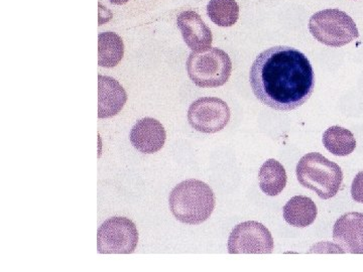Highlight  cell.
<instances>
[{"label": "cell", "mask_w": 363, "mask_h": 272, "mask_svg": "<svg viewBox=\"0 0 363 272\" xmlns=\"http://www.w3.org/2000/svg\"><path fill=\"white\" fill-rule=\"evenodd\" d=\"M250 80L255 97L279 111L302 106L315 89L314 71L309 59L286 45L260 52L250 69Z\"/></svg>", "instance_id": "cell-1"}, {"label": "cell", "mask_w": 363, "mask_h": 272, "mask_svg": "<svg viewBox=\"0 0 363 272\" xmlns=\"http://www.w3.org/2000/svg\"><path fill=\"white\" fill-rule=\"evenodd\" d=\"M169 209L177 220L188 225H199L213 213L216 199L204 181H182L169 194Z\"/></svg>", "instance_id": "cell-2"}, {"label": "cell", "mask_w": 363, "mask_h": 272, "mask_svg": "<svg viewBox=\"0 0 363 272\" xmlns=\"http://www.w3.org/2000/svg\"><path fill=\"white\" fill-rule=\"evenodd\" d=\"M297 178L304 188L314 191L323 200L335 197L343 181L342 169L318 152L306 154L298 162Z\"/></svg>", "instance_id": "cell-3"}, {"label": "cell", "mask_w": 363, "mask_h": 272, "mask_svg": "<svg viewBox=\"0 0 363 272\" xmlns=\"http://www.w3.org/2000/svg\"><path fill=\"white\" fill-rule=\"evenodd\" d=\"M189 77L201 88H216L226 84L233 72V62L218 47L192 52L187 61Z\"/></svg>", "instance_id": "cell-4"}, {"label": "cell", "mask_w": 363, "mask_h": 272, "mask_svg": "<svg viewBox=\"0 0 363 272\" xmlns=\"http://www.w3.org/2000/svg\"><path fill=\"white\" fill-rule=\"evenodd\" d=\"M309 30L318 42L333 47H343L359 37L352 18L337 8L324 9L313 14Z\"/></svg>", "instance_id": "cell-5"}, {"label": "cell", "mask_w": 363, "mask_h": 272, "mask_svg": "<svg viewBox=\"0 0 363 272\" xmlns=\"http://www.w3.org/2000/svg\"><path fill=\"white\" fill-rule=\"evenodd\" d=\"M138 242L135 224L124 217H113L100 226L97 233V249L101 254H130Z\"/></svg>", "instance_id": "cell-6"}, {"label": "cell", "mask_w": 363, "mask_h": 272, "mask_svg": "<svg viewBox=\"0 0 363 272\" xmlns=\"http://www.w3.org/2000/svg\"><path fill=\"white\" fill-rule=\"evenodd\" d=\"M274 238L266 226L247 221L234 227L229 236L230 254H269L274 251Z\"/></svg>", "instance_id": "cell-7"}, {"label": "cell", "mask_w": 363, "mask_h": 272, "mask_svg": "<svg viewBox=\"0 0 363 272\" xmlns=\"http://www.w3.org/2000/svg\"><path fill=\"white\" fill-rule=\"evenodd\" d=\"M230 116V109L226 102L215 97L196 100L188 111L189 123L202 133H216L224 130Z\"/></svg>", "instance_id": "cell-8"}, {"label": "cell", "mask_w": 363, "mask_h": 272, "mask_svg": "<svg viewBox=\"0 0 363 272\" xmlns=\"http://www.w3.org/2000/svg\"><path fill=\"white\" fill-rule=\"evenodd\" d=\"M333 239L344 252L363 254V214H344L333 227Z\"/></svg>", "instance_id": "cell-9"}, {"label": "cell", "mask_w": 363, "mask_h": 272, "mask_svg": "<svg viewBox=\"0 0 363 272\" xmlns=\"http://www.w3.org/2000/svg\"><path fill=\"white\" fill-rule=\"evenodd\" d=\"M177 25L184 42L193 52H202L211 47L213 40L211 30L195 11H186L179 14Z\"/></svg>", "instance_id": "cell-10"}, {"label": "cell", "mask_w": 363, "mask_h": 272, "mask_svg": "<svg viewBox=\"0 0 363 272\" xmlns=\"http://www.w3.org/2000/svg\"><path fill=\"white\" fill-rule=\"evenodd\" d=\"M166 130L157 119L145 117L133 126L130 132V142L135 149L142 154H155L164 147Z\"/></svg>", "instance_id": "cell-11"}, {"label": "cell", "mask_w": 363, "mask_h": 272, "mask_svg": "<svg viewBox=\"0 0 363 272\" xmlns=\"http://www.w3.org/2000/svg\"><path fill=\"white\" fill-rule=\"evenodd\" d=\"M128 101V95L116 79L98 75V117L111 118L117 115Z\"/></svg>", "instance_id": "cell-12"}, {"label": "cell", "mask_w": 363, "mask_h": 272, "mask_svg": "<svg viewBox=\"0 0 363 272\" xmlns=\"http://www.w3.org/2000/svg\"><path fill=\"white\" fill-rule=\"evenodd\" d=\"M284 218L289 225L305 228L312 225L317 218L316 204L311 198L296 196L284 206Z\"/></svg>", "instance_id": "cell-13"}, {"label": "cell", "mask_w": 363, "mask_h": 272, "mask_svg": "<svg viewBox=\"0 0 363 272\" xmlns=\"http://www.w3.org/2000/svg\"><path fill=\"white\" fill-rule=\"evenodd\" d=\"M259 188L269 197H274L283 192L286 186V173L281 162L277 159H267L259 173Z\"/></svg>", "instance_id": "cell-14"}, {"label": "cell", "mask_w": 363, "mask_h": 272, "mask_svg": "<svg viewBox=\"0 0 363 272\" xmlns=\"http://www.w3.org/2000/svg\"><path fill=\"white\" fill-rule=\"evenodd\" d=\"M124 55L123 40L116 33L106 32L98 35V65L114 68Z\"/></svg>", "instance_id": "cell-15"}, {"label": "cell", "mask_w": 363, "mask_h": 272, "mask_svg": "<svg viewBox=\"0 0 363 272\" xmlns=\"http://www.w3.org/2000/svg\"><path fill=\"white\" fill-rule=\"evenodd\" d=\"M322 142L325 149L336 157H347L357 149V140L350 130L341 126H331L325 131Z\"/></svg>", "instance_id": "cell-16"}, {"label": "cell", "mask_w": 363, "mask_h": 272, "mask_svg": "<svg viewBox=\"0 0 363 272\" xmlns=\"http://www.w3.org/2000/svg\"><path fill=\"white\" fill-rule=\"evenodd\" d=\"M207 14L215 25L229 28L240 18V6L235 0H210Z\"/></svg>", "instance_id": "cell-17"}, {"label": "cell", "mask_w": 363, "mask_h": 272, "mask_svg": "<svg viewBox=\"0 0 363 272\" xmlns=\"http://www.w3.org/2000/svg\"><path fill=\"white\" fill-rule=\"evenodd\" d=\"M351 196L355 202L363 204V171H359L352 181Z\"/></svg>", "instance_id": "cell-18"}, {"label": "cell", "mask_w": 363, "mask_h": 272, "mask_svg": "<svg viewBox=\"0 0 363 272\" xmlns=\"http://www.w3.org/2000/svg\"><path fill=\"white\" fill-rule=\"evenodd\" d=\"M111 4H116V6H123V4H128L130 0H109Z\"/></svg>", "instance_id": "cell-19"}]
</instances>
